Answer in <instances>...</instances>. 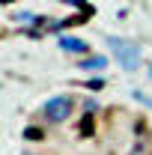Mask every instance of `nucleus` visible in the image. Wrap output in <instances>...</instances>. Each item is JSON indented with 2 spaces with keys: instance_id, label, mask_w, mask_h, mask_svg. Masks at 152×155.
Returning a JSON list of instances; mask_svg holds the SVG:
<instances>
[{
  "instance_id": "nucleus-6",
  "label": "nucleus",
  "mask_w": 152,
  "mask_h": 155,
  "mask_svg": "<svg viewBox=\"0 0 152 155\" xmlns=\"http://www.w3.org/2000/svg\"><path fill=\"white\" fill-rule=\"evenodd\" d=\"M134 98H137V101H143L146 107H152V98H149V96H143V93H134Z\"/></svg>"
},
{
  "instance_id": "nucleus-9",
  "label": "nucleus",
  "mask_w": 152,
  "mask_h": 155,
  "mask_svg": "<svg viewBox=\"0 0 152 155\" xmlns=\"http://www.w3.org/2000/svg\"><path fill=\"white\" fill-rule=\"evenodd\" d=\"M149 78H152V66H149Z\"/></svg>"
},
{
  "instance_id": "nucleus-2",
  "label": "nucleus",
  "mask_w": 152,
  "mask_h": 155,
  "mask_svg": "<svg viewBox=\"0 0 152 155\" xmlns=\"http://www.w3.org/2000/svg\"><path fill=\"white\" fill-rule=\"evenodd\" d=\"M72 114V98L69 96H54L45 101V107H42V116L48 119V122H66Z\"/></svg>"
},
{
  "instance_id": "nucleus-10",
  "label": "nucleus",
  "mask_w": 152,
  "mask_h": 155,
  "mask_svg": "<svg viewBox=\"0 0 152 155\" xmlns=\"http://www.w3.org/2000/svg\"><path fill=\"white\" fill-rule=\"evenodd\" d=\"M3 3H12V0H3Z\"/></svg>"
},
{
  "instance_id": "nucleus-1",
  "label": "nucleus",
  "mask_w": 152,
  "mask_h": 155,
  "mask_svg": "<svg viewBox=\"0 0 152 155\" xmlns=\"http://www.w3.org/2000/svg\"><path fill=\"white\" fill-rule=\"evenodd\" d=\"M104 42H107V48L114 51V60L125 69V72H134V69L140 66V48H137L134 42L119 39V36H107Z\"/></svg>"
},
{
  "instance_id": "nucleus-7",
  "label": "nucleus",
  "mask_w": 152,
  "mask_h": 155,
  "mask_svg": "<svg viewBox=\"0 0 152 155\" xmlns=\"http://www.w3.org/2000/svg\"><path fill=\"white\" fill-rule=\"evenodd\" d=\"M84 107H87V114H90V110H95V107H98V104H95L93 98H87V101H84Z\"/></svg>"
},
{
  "instance_id": "nucleus-5",
  "label": "nucleus",
  "mask_w": 152,
  "mask_h": 155,
  "mask_svg": "<svg viewBox=\"0 0 152 155\" xmlns=\"http://www.w3.org/2000/svg\"><path fill=\"white\" fill-rule=\"evenodd\" d=\"M15 21H24V24H30V21H39L36 15H30V12H18L15 15Z\"/></svg>"
},
{
  "instance_id": "nucleus-4",
  "label": "nucleus",
  "mask_w": 152,
  "mask_h": 155,
  "mask_svg": "<svg viewBox=\"0 0 152 155\" xmlns=\"http://www.w3.org/2000/svg\"><path fill=\"white\" fill-rule=\"evenodd\" d=\"M104 66H107L104 57H84L81 60V69H84V72H101Z\"/></svg>"
},
{
  "instance_id": "nucleus-3",
  "label": "nucleus",
  "mask_w": 152,
  "mask_h": 155,
  "mask_svg": "<svg viewBox=\"0 0 152 155\" xmlns=\"http://www.w3.org/2000/svg\"><path fill=\"white\" fill-rule=\"evenodd\" d=\"M60 48L66 54H90V45L78 36H60Z\"/></svg>"
},
{
  "instance_id": "nucleus-8",
  "label": "nucleus",
  "mask_w": 152,
  "mask_h": 155,
  "mask_svg": "<svg viewBox=\"0 0 152 155\" xmlns=\"http://www.w3.org/2000/svg\"><path fill=\"white\" fill-rule=\"evenodd\" d=\"M63 3H72V6H84V9H87V3H84V0H63Z\"/></svg>"
}]
</instances>
